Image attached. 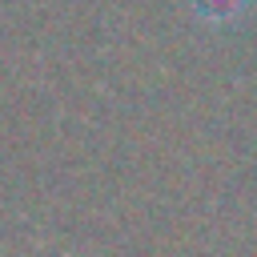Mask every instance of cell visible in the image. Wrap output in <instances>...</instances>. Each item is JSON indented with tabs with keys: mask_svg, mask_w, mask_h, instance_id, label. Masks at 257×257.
Returning <instances> with one entry per match:
<instances>
[{
	"mask_svg": "<svg viewBox=\"0 0 257 257\" xmlns=\"http://www.w3.org/2000/svg\"><path fill=\"white\" fill-rule=\"evenodd\" d=\"M245 4H249V0H193V8H197L209 24H225V20L241 16Z\"/></svg>",
	"mask_w": 257,
	"mask_h": 257,
	"instance_id": "6da1fadb",
	"label": "cell"
}]
</instances>
